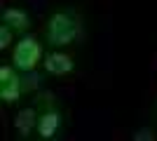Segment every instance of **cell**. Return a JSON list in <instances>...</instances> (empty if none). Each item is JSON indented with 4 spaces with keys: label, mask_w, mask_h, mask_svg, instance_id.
Listing matches in <instances>:
<instances>
[{
    "label": "cell",
    "mask_w": 157,
    "mask_h": 141,
    "mask_svg": "<svg viewBox=\"0 0 157 141\" xmlns=\"http://www.w3.org/2000/svg\"><path fill=\"white\" fill-rule=\"evenodd\" d=\"M47 35H49L52 45H68L75 38H80V19L66 12L54 14L47 26Z\"/></svg>",
    "instance_id": "obj_1"
},
{
    "label": "cell",
    "mask_w": 157,
    "mask_h": 141,
    "mask_svg": "<svg viewBox=\"0 0 157 141\" xmlns=\"http://www.w3.org/2000/svg\"><path fill=\"white\" fill-rule=\"evenodd\" d=\"M40 54H42L40 42L35 40V38H24V40L17 45V49H14V66L21 68V71H31V68L38 64Z\"/></svg>",
    "instance_id": "obj_2"
},
{
    "label": "cell",
    "mask_w": 157,
    "mask_h": 141,
    "mask_svg": "<svg viewBox=\"0 0 157 141\" xmlns=\"http://www.w3.org/2000/svg\"><path fill=\"white\" fill-rule=\"evenodd\" d=\"M45 68L49 71V73H54V75H66V73L73 68V61H71V57H68V54L54 52V54H49V57H47Z\"/></svg>",
    "instance_id": "obj_3"
},
{
    "label": "cell",
    "mask_w": 157,
    "mask_h": 141,
    "mask_svg": "<svg viewBox=\"0 0 157 141\" xmlns=\"http://www.w3.org/2000/svg\"><path fill=\"white\" fill-rule=\"evenodd\" d=\"M59 125H61V118H59V113H47V115H42V120H40V125H38V132H40V136H45V139H49V136L59 129Z\"/></svg>",
    "instance_id": "obj_4"
},
{
    "label": "cell",
    "mask_w": 157,
    "mask_h": 141,
    "mask_svg": "<svg viewBox=\"0 0 157 141\" xmlns=\"http://www.w3.org/2000/svg\"><path fill=\"white\" fill-rule=\"evenodd\" d=\"M14 125H17V129H19V134H28V132L33 129V125H35V113H33V108H24V111H19Z\"/></svg>",
    "instance_id": "obj_5"
},
{
    "label": "cell",
    "mask_w": 157,
    "mask_h": 141,
    "mask_svg": "<svg viewBox=\"0 0 157 141\" xmlns=\"http://www.w3.org/2000/svg\"><path fill=\"white\" fill-rule=\"evenodd\" d=\"M5 24L21 31V28L28 26V17L21 12V10H5Z\"/></svg>",
    "instance_id": "obj_6"
},
{
    "label": "cell",
    "mask_w": 157,
    "mask_h": 141,
    "mask_svg": "<svg viewBox=\"0 0 157 141\" xmlns=\"http://www.w3.org/2000/svg\"><path fill=\"white\" fill-rule=\"evenodd\" d=\"M19 78L14 75V78H10L7 80V85H5V89H2V99H7V101H12V99H17L19 96Z\"/></svg>",
    "instance_id": "obj_7"
},
{
    "label": "cell",
    "mask_w": 157,
    "mask_h": 141,
    "mask_svg": "<svg viewBox=\"0 0 157 141\" xmlns=\"http://www.w3.org/2000/svg\"><path fill=\"white\" fill-rule=\"evenodd\" d=\"M10 45V28H2V31H0V47H2V49H5V47Z\"/></svg>",
    "instance_id": "obj_8"
},
{
    "label": "cell",
    "mask_w": 157,
    "mask_h": 141,
    "mask_svg": "<svg viewBox=\"0 0 157 141\" xmlns=\"http://www.w3.org/2000/svg\"><path fill=\"white\" fill-rule=\"evenodd\" d=\"M136 139H152V132H148V129H145V132H138Z\"/></svg>",
    "instance_id": "obj_9"
}]
</instances>
